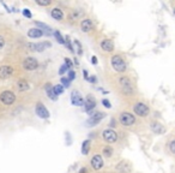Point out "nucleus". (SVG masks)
<instances>
[{
	"label": "nucleus",
	"instance_id": "nucleus-20",
	"mask_svg": "<svg viewBox=\"0 0 175 173\" xmlns=\"http://www.w3.org/2000/svg\"><path fill=\"white\" fill-rule=\"evenodd\" d=\"M50 16H52L54 19H56V21H61V19L64 18V13H62V11H61L60 8H58V7H55V8L52 10Z\"/></svg>",
	"mask_w": 175,
	"mask_h": 173
},
{
	"label": "nucleus",
	"instance_id": "nucleus-24",
	"mask_svg": "<svg viewBox=\"0 0 175 173\" xmlns=\"http://www.w3.org/2000/svg\"><path fill=\"white\" fill-rule=\"evenodd\" d=\"M89 149H90V141L87 139L83 142V146H82V154L83 155H87L89 153Z\"/></svg>",
	"mask_w": 175,
	"mask_h": 173
},
{
	"label": "nucleus",
	"instance_id": "nucleus-38",
	"mask_svg": "<svg viewBox=\"0 0 175 173\" xmlns=\"http://www.w3.org/2000/svg\"><path fill=\"white\" fill-rule=\"evenodd\" d=\"M96 81H97V79H96L95 76H90V77H89V82H91V83H96Z\"/></svg>",
	"mask_w": 175,
	"mask_h": 173
},
{
	"label": "nucleus",
	"instance_id": "nucleus-27",
	"mask_svg": "<svg viewBox=\"0 0 175 173\" xmlns=\"http://www.w3.org/2000/svg\"><path fill=\"white\" fill-rule=\"evenodd\" d=\"M53 88H54V91H55L56 95H60V94L64 93V87H62L61 84H56V85L53 87Z\"/></svg>",
	"mask_w": 175,
	"mask_h": 173
},
{
	"label": "nucleus",
	"instance_id": "nucleus-33",
	"mask_svg": "<svg viewBox=\"0 0 175 173\" xmlns=\"http://www.w3.org/2000/svg\"><path fill=\"white\" fill-rule=\"evenodd\" d=\"M65 65L67 66V69H68V70H71V69H72V66H73V65H72V61H71L68 58H65Z\"/></svg>",
	"mask_w": 175,
	"mask_h": 173
},
{
	"label": "nucleus",
	"instance_id": "nucleus-2",
	"mask_svg": "<svg viewBox=\"0 0 175 173\" xmlns=\"http://www.w3.org/2000/svg\"><path fill=\"white\" fill-rule=\"evenodd\" d=\"M0 100L4 105H12L16 100V95H14V93H12L10 90H5L0 94Z\"/></svg>",
	"mask_w": 175,
	"mask_h": 173
},
{
	"label": "nucleus",
	"instance_id": "nucleus-6",
	"mask_svg": "<svg viewBox=\"0 0 175 173\" xmlns=\"http://www.w3.org/2000/svg\"><path fill=\"white\" fill-rule=\"evenodd\" d=\"M39 66V61L35 59V58H25L23 60V67L25 70H29V71H33V70H36Z\"/></svg>",
	"mask_w": 175,
	"mask_h": 173
},
{
	"label": "nucleus",
	"instance_id": "nucleus-29",
	"mask_svg": "<svg viewBox=\"0 0 175 173\" xmlns=\"http://www.w3.org/2000/svg\"><path fill=\"white\" fill-rule=\"evenodd\" d=\"M75 46L77 47V53L79 54V56H82V53H83V50H82V45H81V42L79 41H75Z\"/></svg>",
	"mask_w": 175,
	"mask_h": 173
},
{
	"label": "nucleus",
	"instance_id": "nucleus-8",
	"mask_svg": "<svg viewBox=\"0 0 175 173\" xmlns=\"http://www.w3.org/2000/svg\"><path fill=\"white\" fill-rule=\"evenodd\" d=\"M134 113L137 115H139V117H146V115L149 114V107L145 104L138 102L134 106Z\"/></svg>",
	"mask_w": 175,
	"mask_h": 173
},
{
	"label": "nucleus",
	"instance_id": "nucleus-36",
	"mask_svg": "<svg viewBox=\"0 0 175 173\" xmlns=\"http://www.w3.org/2000/svg\"><path fill=\"white\" fill-rule=\"evenodd\" d=\"M66 70H68V69H67V66H66L65 64H64V65H61V66H60V70H59V75H64Z\"/></svg>",
	"mask_w": 175,
	"mask_h": 173
},
{
	"label": "nucleus",
	"instance_id": "nucleus-39",
	"mask_svg": "<svg viewBox=\"0 0 175 173\" xmlns=\"http://www.w3.org/2000/svg\"><path fill=\"white\" fill-rule=\"evenodd\" d=\"M4 45H5V40H4L2 36H0V50L4 47Z\"/></svg>",
	"mask_w": 175,
	"mask_h": 173
},
{
	"label": "nucleus",
	"instance_id": "nucleus-10",
	"mask_svg": "<svg viewBox=\"0 0 175 173\" xmlns=\"http://www.w3.org/2000/svg\"><path fill=\"white\" fill-rule=\"evenodd\" d=\"M103 118H104V114H103L102 112H97V113H95V114H91L90 115V118L87 120L88 126H94V125L98 124Z\"/></svg>",
	"mask_w": 175,
	"mask_h": 173
},
{
	"label": "nucleus",
	"instance_id": "nucleus-21",
	"mask_svg": "<svg viewBox=\"0 0 175 173\" xmlns=\"http://www.w3.org/2000/svg\"><path fill=\"white\" fill-rule=\"evenodd\" d=\"M46 91H47V95L49 96V99H50V100L55 101V100L58 99V95L55 94V91H54V88H53L50 84H47V85H46Z\"/></svg>",
	"mask_w": 175,
	"mask_h": 173
},
{
	"label": "nucleus",
	"instance_id": "nucleus-37",
	"mask_svg": "<svg viewBox=\"0 0 175 173\" xmlns=\"http://www.w3.org/2000/svg\"><path fill=\"white\" fill-rule=\"evenodd\" d=\"M169 149H170L172 153H174L175 154V141H172V142H170V144H169Z\"/></svg>",
	"mask_w": 175,
	"mask_h": 173
},
{
	"label": "nucleus",
	"instance_id": "nucleus-18",
	"mask_svg": "<svg viewBox=\"0 0 175 173\" xmlns=\"http://www.w3.org/2000/svg\"><path fill=\"white\" fill-rule=\"evenodd\" d=\"M101 48L106 52H112L114 50V43L110 40H103L101 42Z\"/></svg>",
	"mask_w": 175,
	"mask_h": 173
},
{
	"label": "nucleus",
	"instance_id": "nucleus-1",
	"mask_svg": "<svg viewBox=\"0 0 175 173\" xmlns=\"http://www.w3.org/2000/svg\"><path fill=\"white\" fill-rule=\"evenodd\" d=\"M110 64H112L113 69L118 72H125L126 69H127V65H126L125 60L120 56H113L110 59Z\"/></svg>",
	"mask_w": 175,
	"mask_h": 173
},
{
	"label": "nucleus",
	"instance_id": "nucleus-23",
	"mask_svg": "<svg viewBox=\"0 0 175 173\" xmlns=\"http://www.w3.org/2000/svg\"><path fill=\"white\" fill-rule=\"evenodd\" d=\"M36 25H37L39 29L41 28V30H44V33H46L47 35H50V34H52V29H50L49 25H47V24H44V23H41V22H36Z\"/></svg>",
	"mask_w": 175,
	"mask_h": 173
},
{
	"label": "nucleus",
	"instance_id": "nucleus-5",
	"mask_svg": "<svg viewBox=\"0 0 175 173\" xmlns=\"http://www.w3.org/2000/svg\"><path fill=\"white\" fill-rule=\"evenodd\" d=\"M102 137H103V139L107 141L108 143H114V142H116V139H118V133H116L114 130H112V129H107V130H104V131L102 132Z\"/></svg>",
	"mask_w": 175,
	"mask_h": 173
},
{
	"label": "nucleus",
	"instance_id": "nucleus-25",
	"mask_svg": "<svg viewBox=\"0 0 175 173\" xmlns=\"http://www.w3.org/2000/svg\"><path fill=\"white\" fill-rule=\"evenodd\" d=\"M102 153H103V155H104L106 158H110V156H112V154H113V148H112L110 146H107V147H104V148H103Z\"/></svg>",
	"mask_w": 175,
	"mask_h": 173
},
{
	"label": "nucleus",
	"instance_id": "nucleus-9",
	"mask_svg": "<svg viewBox=\"0 0 175 173\" xmlns=\"http://www.w3.org/2000/svg\"><path fill=\"white\" fill-rule=\"evenodd\" d=\"M27 47L30 51H35V52H42L47 47H50L49 42H40V43H28Z\"/></svg>",
	"mask_w": 175,
	"mask_h": 173
},
{
	"label": "nucleus",
	"instance_id": "nucleus-11",
	"mask_svg": "<svg viewBox=\"0 0 175 173\" xmlns=\"http://www.w3.org/2000/svg\"><path fill=\"white\" fill-rule=\"evenodd\" d=\"M90 164H91V167H92L94 170H100V168H102V166H103V159H102L101 155H94V156L91 158Z\"/></svg>",
	"mask_w": 175,
	"mask_h": 173
},
{
	"label": "nucleus",
	"instance_id": "nucleus-44",
	"mask_svg": "<svg viewBox=\"0 0 175 173\" xmlns=\"http://www.w3.org/2000/svg\"><path fill=\"white\" fill-rule=\"evenodd\" d=\"M174 14H175V8H174Z\"/></svg>",
	"mask_w": 175,
	"mask_h": 173
},
{
	"label": "nucleus",
	"instance_id": "nucleus-42",
	"mask_svg": "<svg viewBox=\"0 0 175 173\" xmlns=\"http://www.w3.org/2000/svg\"><path fill=\"white\" fill-rule=\"evenodd\" d=\"M91 62H92L94 65H96V64H97V58L95 57V56H94V57H91Z\"/></svg>",
	"mask_w": 175,
	"mask_h": 173
},
{
	"label": "nucleus",
	"instance_id": "nucleus-34",
	"mask_svg": "<svg viewBox=\"0 0 175 173\" xmlns=\"http://www.w3.org/2000/svg\"><path fill=\"white\" fill-rule=\"evenodd\" d=\"M102 105H103V106H104L106 108H110V107H112L110 102H109V101H108L107 99H103V100H102Z\"/></svg>",
	"mask_w": 175,
	"mask_h": 173
},
{
	"label": "nucleus",
	"instance_id": "nucleus-12",
	"mask_svg": "<svg viewBox=\"0 0 175 173\" xmlns=\"http://www.w3.org/2000/svg\"><path fill=\"white\" fill-rule=\"evenodd\" d=\"M13 72V69L10 66V65H4L0 67V78L1 79H5V78H8Z\"/></svg>",
	"mask_w": 175,
	"mask_h": 173
},
{
	"label": "nucleus",
	"instance_id": "nucleus-15",
	"mask_svg": "<svg viewBox=\"0 0 175 173\" xmlns=\"http://www.w3.org/2000/svg\"><path fill=\"white\" fill-rule=\"evenodd\" d=\"M81 28H82V30L83 31H90L92 28H94V23H92V21L91 19H89V18H85V19H83L82 21V23H81Z\"/></svg>",
	"mask_w": 175,
	"mask_h": 173
},
{
	"label": "nucleus",
	"instance_id": "nucleus-30",
	"mask_svg": "<svg viewBox=\"0 0 175 173\" xmlns=\"http://www.w3.org/2000/svg\"><path fill=\"white\" fill-rule=\"evenodd\" d=\"M65 45L67 46V48L71 51V52H75V50H73V47H72V45H71V41H70V37H65Z\"/></svg>",
	"mask_w": 175,
	"mask_h": 173
},
{
	"label": "nucleus",
	"instance_id": "nucleus-35",
	"mask_svg": "<svg viewBox=\"0 0 175 173\" xmlns=\"http://www.w3.org/2000/svg\"><path fill=\"white\" fill-rule=\"evenodd\" d=\"M23 14H24L25 17H28V18H31V17H33L31 12H30L28 8H24V10H23Z\"/></svg>",
	"mask_w": 175,
	"mask_h": 173
},
{
	"label": "nucleus",
	"instance_id": "nucleus-4",
	"mask_svg": "<svg viewBox=\"0 0 175 173\" xmlns=\"http://www.w3.org/2000/svg\"><path fill=\"white\" fill-rule=\"evenodd\" d=\"M119 82H120V85H121L124 93H126V94H131L132 90H133L131 79H130L129 77H126V76H122V77H120Z\"/></svg>",
	"mask_w": 175,
	"mask_h": 173
},
{
	"label": "nucleus",
	"instance_id": "nucleus-40",
	"mask_svg": "<svg viewBox=\"0 0 175 173\" xmlns=\"http://www.w3.org/2000/svg\"><path fill=\"white\" fill-rule=\"evenodd\" d=\"M83 76H84V79L89 81V75H88V71H87V70H84V71H83Z\"/></svg>",
	"mask_w": 175,
	"mask_h": 173
},
{
	"label": "nucleus",
	"instance_id": "nucleus-43",
	"mask_svg": "<svg viewBox=\"0 0 175 173\" xmlns=\"http://www.w3.org/2000/svg\"><path fill=\"white\" fill-rule=\"evenodd\" d=\"M79 173H87V168H84V167H83V168L79 171Z\"/></svg>",
	"mask_w": 175,
	"mask_h": 173
},
{
	"label": "nucleus",
	"instance_id": "nucleus-26",
	"mask_svg": "<svg viewBox=\"0 0 175 173\" xmlns=\"http://www.w3.org/2000/svg\"><path fill=\"white\" fill-rule=\"evenodd\" d=\"M54 36L56 37V40H58V42H59V43L65 45V39L61 36V34H60L59 31H54Z\"/></svg>",
	"mask_w": 175,
	"mask_h": 173
},
{
	"label": "nucleus",
	"instance_id": "nucleus-17",
	"mask_svg": "<svg viewBox=\"0 0 175 173\" xmlns=\"http://www.w3.org/2000/svg\"><path fill=\"white\" fill-rule=\"evenodd\" d=\"M84 106H85V112H90L91 110H94L95 106H96V101H95V99H94L92 96L89 95V96L87 98V100H85Z\"/></svg>",
	"mask_w": 175,
	"mask_h": 173
},
{
	"label": "nucleus",
	"instance_id": "nucleus-7",
	"mask_svg": "<svg viewBox=\"0 0 175 173\" xmlns=\"http://www.w3.org/2000/svg\"><path fill=\"white\" fill-rule=\"evenodd\" d=\"M71 102H72L75 106H84L85 100L83 99V96L81 95L79 91L73 90V91L71 93Z\"/></svg>",
	"mask_w": 175,
	"mask_h": 173
},
{
	"label": "nucleus",
	"instance_id": "nucleus-3",
	"mask_svg": "<svg viewBox=\"0 0 175 173\" xmlns=\"http://www.w3.org/2000/svg\"><path fill=\"white\" fill-rule=\"evenodd\" d=\"M119 120L124 126H131L134 124L135 118H134V115L129 113V112H122L119 117Z\"/></svg>",
	"mask_w": 175,
	"mask_h": 173
},
{
	"label": "nucleus",
	"instance_id": "nucleus-16",
	"mask_svg": "<svg viewBox=\"0 0 175 173\" xmlns=\"http://www.w3.org/2000/svg\"><path fill=\"white\" fill-rule=\"evenodd\" d=\"M151 130L157 135H162V133L166 132V127L160 123H152L151 124Z\"/></svg>",
	"mask_w": 175,
	"mask_h": 173
},
{
	"label": "nucleus",
	"instance_id": "nucleus-22",
	"mask_svg": "<svg viewBox=\"0 0 175 173\" xmlns=\"http://www.w3.org/2000/svg\"><path fill=\"white\" fill-rule=\"evenodd\" d=\"M17 89L19 91H25V90L29 89V83L27 81H24V79H19L17 82Z\"/></svg>",
	"mask_w": 175,
	"mask_h": 173
},
{
	"label": "nucleus",
	"instance_id": "nucleus-19",
	"mask_svg": "<svg viewBox=\"0 0 175 173\" xmlns=\"http://www.w3.org/2000/svg\"><path fill=\"white\" fill-rule=\"evenodd\" d=\"M43 35V31L39 28H33L28 31V36L29 37H33V39H37V37H41Z\"/></svg>",
	"mask_w": 175,
	"mask_h": 173
},
{
	"label": "nucleus",
	"instance_id": "nucleus-41",
	"mask_svg": "<svg viewBox=\"0 0 175 173\" xmlns=\"http://www.w3.org/2000/svg\"><path fill=\"white\" fill-rule=\"evenodd\" d=\"M109 126H110V127H115V126H116V125H115V119H112V120H110Z\"/></svg>",
	"mask_w": 175,
	"mask_h": 173
},
{
	"label": "nucleus",
	"instance_id": "nucleus-31",
	"mask_svg": "<svg viewBox=\"0 0 175 173\" xmlns=\"http://www.w3.org/2000/svg\"><path fill=\"white\" fill-rule=\"evenodd\" d=\"M36 4L41 6H48L50 5V0H36Z\"/></svg>",
	"mask_w": 175,
	"mask_h": 173
},
{
	"label": "nucleus",
	"instance_id": "nucleus-28",
	"mask_svg": "<svg viewBox=\"0 0 175 173\" xmlns=\"http://www.w3.org/2000/svg\"><path fill=\"white\" fill-rule=\"evenodd\" d=\"M70 84H71V81H70L67 77H66V78H65V77H62V78H61V85H62L64 88H68V87H70Z\"/></svg>",
	"mask_w": 175,
	"mask_h": 173
},
{
	"label": "nucleus",
	"instance_id": "nucleus-32",
	"mask_svg": "<svg viewBox=\"0 0 175 173\" xmlns=\"http://www.w3.org/2000/svg\"><path fill=\"white\" fill-rule=\"evenodd\" d=\"M67 78H68L70 81H73V79L76 78V72L72 71V70H70V71H68V75H67Z\"/></svg>",
	"mask_w": 175,
	"mask_h": 173
},
{
	"label": "nucleus",
	"instance_id": "nucleus-13",
	"mask_svg": "<svg viewBox=\"0 0 175 173\" xmlns=\"http://www.w3.org/2000/svg\"><path fill=\"white\" fill-rule=\"evenodd\" d=\"M36 113H37V115H39L40 118H42V119L49 118V112H48V110L44 107L41 102H39V104L36 105Z\"/></svg>",
	"mask_w": 175,
	"mask_h": 173
},
{
	"label": "nucleus",
	"instance_id": "nucleus-14",
	"mask_svg": "<svg viewBox=\"0 0 175 173\" xmlns=\"http://www.w3.org/2000/svg\"><path fill=\"white\" fill-rule=\"evenodd\" d=\"M116 170L120 173H131L132 167L131 165L126 161H120L118 165H116Z\"/></svg>",
	"mask_w": 175,
	"mask_h": 173
}]
</instances>
